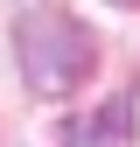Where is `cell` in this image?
Returning <instances> with one entry per match:
<instances>
[{"label": "cell", "instance_id": "1", "mask_svg": "<svg viewBox=\"0 0 140 147\" xmlns=\"http://www.w3.org/2000/svg\"><path fill=\"white\" fill-rule=\"evenodd\" d=\"M14 42H21L28 91H42V98H70V91L84 84V70H91V35L70 21L63 7H35Z\"/></svg>", "mask_w": 140, "mask_h": 147}, {"label": "cell", "instance_id": "2", "mask_svg": "<svg viewBox=\"0 0 140 147\" xmlns=\"http://www.w3.org/2000/svg\"><path fill=\"white\" fill-rule=\"evenodd\" d=\"M126 133H133V98H112L98 105L91 126H70V147H126Z\"/></svg>", "mask_w": 140, "mask_h": 147}, {"label": "cell", "instance_id": "3", "mask_svg": "<svg viewBox=\"0 0 140 147\" xmlns=\"http://www.w3.org/2000/svg\"><path fill=\"white\" fill-rule=\"evenodd\" d=\"M119 7H140V0H119Z\"/></svg>", "mask_w": 140, "mask_h": 147}]
</instances>
